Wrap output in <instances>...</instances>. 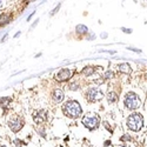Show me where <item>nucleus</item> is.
Instances as JSON below:
<instances>
[{"instance_id":"obj_9","label":"nucleus","mask_w":147,"mask_h":147,"mask_svg":"<svg viewBox=\"0 0 147 147\" xmlns=\"http://www.w3.org/2000/svg\"><path fill=\"white\" fill-rule=\"evenodd\" d=\"M64 98H65V94H64L63 91H61V90H54V92H53V100L55 102L63 101Z\"/></svg>"},{"instance_id":"obj_4","label":"nucleus","mask_w":147,"mask_h":147,"mask_svg":"<svg viewBox=\"0 0 147 147\" xmlns=\"http://www.w3.org/2000/svg\"><path fill=\"white\" fill-rule=\"evenodd\" d=\"M99 122H100V118L94 113H88L82 118V124L87 128H91V129L96 128L98 125H99Z\"/></svg>"},{"instance_id":"obj_5","label":"nucleus","mask_w":147,"mask_h":147,"mask_svg":"<svg viewBox=\"0 0 147 147\" xmlns=\"http://www.w3.org/2000/svg\"><path fill=\"white\" fill-rule=\"evenodd\" d=\"M102 96H104V94L99 88H90L87 91V98H88V100H91V101L101 100Z\"/></svg>"},{"instance_id":"obj_11","label":"nucleus","mask_w":147,"mask_h":147,"mask_svg":"<svg viewBox=\"0 0 147 147\" xmlns=\"http://www.w3.org/2000/svg\"><path fill=\"white\" fill-rule=\"evenodd\" d=\"M107 99L109 102H115L118 100V94L115 92H108L107 94Z\"/></svg>"},{"instance_id":"obj_18","label":"nucleus","mask_w":147,"mask_h":147,"mask_svg":"<svg viewBox=\"0 0 147 147\" xmlns=\"http://www.w3.org/2000/svg\"><path fill=\"white\" fill-rule=\"evenodd\" d=\"M59 8H60V4H59V5H58V6H57V7H55V8L53 9V11H52V13H51V16H53L54 13H57V11H58Z\"/></svg>"},{"instance_id":"obj_2","label":"nucleus","mask_w":147,"mask_h":147,"mask_svg":"<svg viewBox=\"0 0 147 147\" xmlns=\"http://www.w3.org/2000/svg\"><path fill=\"white\" fill-rule=\"evenodd\" d=\"M142 125H144V118L140 113H133L127 119V126L133 132L140 131Z\"/></svg>"},{"instance_id":"obj_10","label":"nucleus","mask_w":147,"mask_h":147,"mask_svg":"<svg viewBox=\"0 0 147 147\" xmlns=\"http://www.w3.org/2000/svg\"><path fill=\"white\" fill-rule=\"evenodd\" d=\"M118 69L122 73H129L131 72V66L128 64H120L118 66Z\"/></svg>"},{"instance_id":"obj_16","label":"nucleus","mask_w":147,"mask_h":147,"mask_svg":"<svg viewBox=\"0 0 147 147\" xmlns=\"http://www.w3.org/2000/svg\"><path fill=\"white\" fill-rule=\"evenodd\" d=\"M69 88H71V90H73V91L78 90V84H77V82H73V84H71V85H69Z\"/></svg>"},{"instance_id":"obj_21","label":"nucleus","mask_w":147,"mask_h":147,"mask_svg":"<svg viewBox=\"0 0 147 147\" xmlns=\"http://www.w3.org/2000/svg\"><path fill=\"white\" fill-rule=\"evenodd\" d=\"M0 4H1V1H0Z\"/></svg>"},{"instance_id":"obj_13","label":"nucleus","mask_w":147,"mask_h":147,"mask_svg":"<svg viewBox=\"0 0 147 147\" xmlns=\"http://www.w3.org/2000/svg\"><path fill=\"white\" fill-rule=\"evenodd\" d=\"M94 72V67H92V66H87V67H85L84 69H82V74H85V76H91L92 73Z\"/></svg>"},{"instance_id":"obj_1","label":"nucleus","mask_w":147,"mask_h":147,"mask_svg":"<svg viewBox=\"0 0 147 147\" xmlns=\"http://www.w3.org/2000/svg\"><path fill=\"white\" fill-rule=\"evenodd\" d=\"M64 113L68 117V118H79L82 113V109H81V106L78 101L76 100H69L68 102L65 104L64 106Z\"/></svg>"},{"instance_id":"obj_14","label":"nucleus","mask_w":147,"mask_h":147,"mask_svg":"<svg viewBox=\"0 0 147 147\" xmlns=\"http://www.w3.org/2000/svg\"><path fill=\"white\" fill-rule=\"evenodd\" d=\"M7 19H8V17H7L5 13L0 16V26L4 25V24H6V22H7Z\"/></svg>"},{"instance_id":"obj_19","label":"nucleus","mask_w":147,"mask_h":147,"mask_svg":"<svg viewBox=\"0 0 147 147\" xmlns=\"http://www.w3.org/2000/svg\"><path fill=\"white\" fill-rule=\"evenodd\" d=\"M121 30H122V31H124L125 33H132V30H131V28H124V27H122Z\"/></svg>"},{"instance_id":"obj_17","label":"nucleus","mask_w":147,"mask_h":147,"mask_svg":"<svg viewBox=\"0 0 147 147\" xmlns=\"http://www.w3.org/2000/svg\"><path fill=\"white\" fill-rule=\"evenodd\" d=\"M129 51H133V52H138V53H141V50H138V48H133V47H128Z\"/></svg>"},{"instance_id":"obj_15","label":"nucleus","mask_w":147,"mask_h":147,"mask_svg":"<svg viewBox=\"0 0 147 147\" xmlns=\"http://www.w3.org/2000/svg\"><path fill=\"white\" fill-rule=\"evenodd\" d=\"M112 77H113V73H112L111 71H107V72L105 73V76H104L105 79H111Z\"/></svg>"},{"instance_id":"obj_6","label":"nucleus","mask_w":147,"mask_h":147,"mask_svg":"<svg viewBox=\"0 0 147 147\" xmlns=\"http://www.w3.org/2000/svg\"><path fill=\"white\" fill-rule=\"evenodd\" d=\"M22 125H24V122L20 118L18 117H14V118H12L9 121H8V126L9 128L13 131V132H19L21 128H22Z\"/></svg>"},{"instance_id":"obj_8","label":"nucleus","mask_w":147,"mask_h":147,"mask_svg":"<svg viewBox=\"0 0 147 147\" xmlns=\"http://www.w3.org/2000/svg\"><path fill=\"white\" fill-rule=\"evenodd\" d=\"M46 111H44V109H40V111H35L33 113V119L35 120V122H38V124H40V122H44L46 121L47 119V115H46Z\"/></svg>"},{"instance_id":"obj_12","label":"nucleus","mask_w":147,"mask_h":147,"mask_svg":"<svg viewBox=\"0 0 147 147\" xmlns=\"http://www.w3.org/2000/svg\"><path fill=\"white\" fill-rule=\"evenodd\" d=\"M76 31H77L78 34H86L88 30H87V27L85 26V25H78L76 27Z\"/></svg>"},{"instance_id":"obj_3","label":"nucleus","mask_w":147,"mask_h":147,"mask_svg":"<svg viewBox=\"0 0 147 147\" xmlns=\"http://www.w3.org/2000/svg\"><path fill=\"white\" fill-rule=\"evenodd\" d=\"M124 104L126 106V108L128 109H137L141 106V100H140V98L136 94V93H133V92H129L126 94L125 96V100H124Z\"/></svg>"},{"instance_id":"obj_20","label":"nucleus","mask_w":147,"mask_h":147,"mask_svg":"<svg viewBox=\"0 0 147 147\" xmlns=\"http://www.w3.org/2000/svg\"><path fill=\"white\" fill-rule=\"evenodd\" d=\"M105 146H111V141H106L105 142Z\"/></svg>"},{"instance_id":"obj_7","label":"nucleus","mask_w":147,"mask_h":147,"mask_svg":"<svg viewBox=\"0 0 147 147\" xmlns=\"http://www.w3.org/2000/svg\"><path fill=\"white\" fill-rule=\"evenodd\" d=\"M71 69H68V68H63V69H60L59 72H58V74H57V79L59 80V81H66V80H68L69 78H71Z\"/></svg>"}]
</instances>
